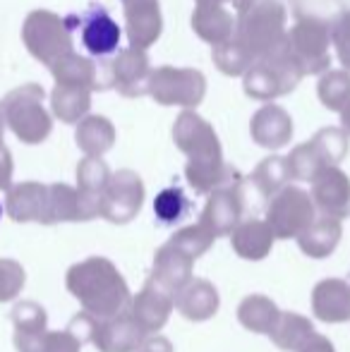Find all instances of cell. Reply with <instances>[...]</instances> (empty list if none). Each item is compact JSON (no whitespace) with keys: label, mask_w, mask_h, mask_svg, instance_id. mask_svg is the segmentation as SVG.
<instances>
[{"label":"cell","mask_w":350,"mask_h":352,"mask_svg":"<svg viewBox=\"0 0 350 352\" xmlns=\"http://www.w3.org/2000/svg\"><path fill=\"white\" fill-rule=\"evenodd\" d=\"M314 218L317 213H314L312 197L300 187H283L278 195L271 197L266 206V223L278 240H290V237L298 240L312 226Z\"/></svg>","instance_id":"obj_6"},{"label":"cell","mask_w":350,"mask_h":352,"mask_svg":"<svg viewBox=\"0 0 350 352\" xmlns=\"http://www.w3.org/2000/svg\"><path fill=\"white\" fill-rule=\"evenodd\" d=\"M3 116L10 130L27 144H39L51 135V116L43 108V89L27 84L3 101Z\"/></svg>","instance_id":"obj_4"},{"label":"cell","mask_w":350,"mask_h":352,"mask_svg":"<svg viewBox=\"0 0 350 352\" xmlns=\"http://www.w3.org/2000/svg\"><path fill=\"white\" fill-rule=\"evenodd\" d=\"M199 5H209V8H223L226 3H230V5H235V8H243V3L245 0H197Z\"/></svg>","instance_id":"obj_47"},{"label":"cell","mask_w":350,"mask_h":352,"mask_svg":"<svg viewBox=\"0 0 350 352\" xmlns=\"http://www.w3.org/2000/svg\"><path fill=\"white\" fill-rule=\"evenodd\" d=\"M144 340V331L137 326L130 311H122L113 319L96 321L91 343L101 352H135Z\"/></svg>","instance_id":"obj_16"},{"label":"cell","mask_w":350,"mask_h":352,"mask_svg":"<svg viewBox=\"0 0 350 352\" xmlns=\"http://www.w3.org/2000/svg\"><path fill=\"white\" fill-rule=\"evenodd\" d=\"M127 19V36L130 43L142 51L151 46L161 34V10L159 0H122Z\"/></svg>","instance_id":"obj_19"},{"label":"cell","mask_w":350,"mask_h":352,"mask_svg":"<svg viewBox=\"0 0 350 352\" xmlns=\"http://www.w3.org/2000/svg\"><path fill=\"white\" fill-rule=\"evenodd\" d=\"M175 307V295L168 292L166 287H161L159 283L146 280L144 287L137 292V297L130 302V314L137 321L144 336L156 333L166 326L171 311Z\"/></svg>","instance_id":"obj_13"},{"label":"cell","mask_w":350,"mask_h":352,"mask_svg":"<svg viewBox=\"0 0 350 352\" xmlns=\"http://www.w3.org/2000/svg\"><path fill=\"white\" fill-rule=\"evenodd\" d=\"M269 336L278 350L298 352L314 336V326L307 316L295 314V311H281L278 321Z\"/></svg>","instance_id":"obj_27"},{"label":"cell","mask_w":350,"mask_h":352,"mask_svg":"<svg viewBox=\"0 0 350 352\" xmlns=\"http://www.w3.org/2000/svg\"><path fill=\"white\" fill-rule=\"evenodd\" d=\"M219 290L204 278H192L175 297L177 311L190 321H209L219 311Z\"/></svg>","instance_id":"obj_23"},{"label":"cell","mask_w":350,"mask_h":352,"mask_svg":"<svg viewBox=\"0 0 350 352\" xmlns=\"http://www.w3.org/2000/svg\"><path fill=\"white\" fill-rule=\"evenodd\" d=\"M343 235V226L338 218L331 216H317L312 226L298 237V247L312 259H327L333 254Z\"/></svg>","instance_id":"obj_25"},{"label":"cell","mask_w":350,"mask_h":352,"mask_svg":"<svg viewBox=\"0 0 350 352\" xmlns=\"http://www.w3.org/2000/svg\"><path fill=\"white\" fill-rule=\"evenodd\" d=\"M285 161H288L290 177H295V180L314 182V177H317L319 173L324 170V168H329L327 163H324V158L319 156L317 146H314L312 142H309V144H300L298 148H293V153H290Z\"/></svg>","instance_id":"obj_36"},{"label":"cell","mask_w":350,"mask_h":352,"mask_svg":"<svg viewBox=\"0 0 350 352\" xmlns=\"http://www.w3.org/2000/svg\"><path fill=\"white\" fill-rule=\"evenodd\" d=\"M111 70V84L118 87V91L125 94V96H140L149 89V60L137 48L122 51Z\"/></svg>","instance_id":"obj_22"},{"label":"cell","mask_w":350,"mask_h":352,"mask_svg":"<svg viewBox=\"0 0 350 352\" xmlns=\"http://www.w3.org/2000/svg\"><path fill=\"white\" fill-rule=\"evenodd\" d=\"M53 111L63 122H77L89 111V89L58 84L53 91Z\"/></svg>","instance_id":"obj_34"},{"label":"cell","mask_w":350,"mask_h":352,"mask_svg":"<svg viewBox=\"0 0 350 352\" xmlns=\"http://www.w3.org/2000/svg\"><path fill=\"white\" fill-rule=\"evenodd\" d=\"M12 324H14V348H17V352H39L43 338L48 333L46 309L32 300L19 302L12 309Z\"/></svg>","instance_id":"obj_20"},{"label":"cell","mask_w":350,"mask_h":352,"mask_svg":"<svg viewBox=\"0 0 350 352\" xmlns=\"http://www.w3.org/2000/svg\"><path fill=\"white\" fill-rule=\"evenodd\" d=\"M341 122H343V132L350 135V101L346 103V108L341 111Z\"/></svg>","instance_id":"obj_48"},{"label":"cell","mask_w":350,"mask_h":352,"mask_svg":"<svg viewBox=\"0 0 350 352\" xmlns=\"http://www.w3.org/2000/svg\"><path fill=\"white\" fill-rule=\"evenodd\" d=\"M168 242L173 247H177L182 254H187L190 259L197 261L201 254H206V252L211 250L214 237H211L209 232L197 223V226H187V228H182V230H177Z\"/></svg>","instance_id":"obj_40"},{"label":"cell","mask_w":350,"mask_h":352,"mask_svg":"<svg viewBox=\"0 0 350 352\" xmlns=\"http://www.w3.org/2000/svg\"><path fill=\"white\" fill-rule=\"evenodd\" d=\"M75 140L87 156L98 158L101 153H106L108 148L113 146V142H116V130H113V125L106 118H87V120H82L80 127H77Z\"/></svg>","instance_id":"obj_31"},{"label":"cell","mask_w":350,"mask_h":352,"mask_svg":"<svg viewBox=\"0 0 350 352\" xmlns=\"http://www.w3.org/2000/svg\"><path fill=\"white\" fill-rule=\"evenodd\" d=\"M192 266H195V259H190V256L182 254L177 247L166 242V245L156 252L154 271H151L149 278L177 297V292L192 280Z\"/></svg>","instance_id":"obj_21"},{"label":"cell","mask_w":350,"mask_h":352,"mask_svg":"<svg viewBox=\"0 0 350 352\" xmlns=\"http://www.w3.org/2000/svg\"><path fill=\"white\" fill-rule=\"evenodd\" d=\"M137 352H173V345H171V340L164 338V336H151V338H146L144 343H142V348Z\"/></svg>","instance_id":"obj_46"},{"label":"cell","mask_w":350,"mask_h":352,"mask_svg":"<svg viewBox=\"0 0 350 352\" xmlns=\"http://www.w3.org/2000/svg\"><path fill=\"white\" fill-rule=\"evenodd\" d=\"M173 140L177 148L190 158L185 175L187 182L195 187V192L206 195V192H216L221 187L235 185L238 180H243L233 168L223 163L219 137L211 130L209 122L201 120L197 113L185 111L177 118L173 127Z\"/></svg>","instance_id":"obj_1"},{"label":"cell","mask_w":350,"mask_h":352,"mask_svg":"<svg viewBox=\"0 0 350 352\" xmlns=\"http://www.w3.org/2000/svg\"><path fill=\"white\" fill-rule=\"evenodd\" d=\"M238 12V41L254 58H262L283 43L285 10L278 0H245Z\"/></svg>","instance_id":"obj_3"},{"label":"cell","mask_w":350,"mask_h":352,"mask_svg":"<svg viewBox=\"0 0 350 352\" xmlns=\"http://www.w3.org/2000/svg\"><path fill=\"white\" fill-rule=\"evenodd\" d=\"M293 122L278 106H266L252 118V140L264 148H281L290 142Z\"/></svg>","instance_id":"obj_26"},{"label":"cell","mask_w":350,"mask_h":352,"mask_svg":"<svg viewBox=\"0 0 350 352\" xmlns=\"http://www.w3.org/2000/svg\"><path fill=\"white\" fill-rule=\"evenodd\" d=\"M319 98L331 111H343L350 101V74L348 72H329L319 82Z\"/></svg>","instance_id":"obj_39"},{"label":"cell","mask_w":350,"mask_h":352,"mask_svg":"<svg viewBox=\"0 0 350 352\" xmlns=\"http://www.w3.org/2000/svg\"><path fill=\"white\" fill-rule=\"evenodd\" d=\"M65 24L70 32L72 29H80L82 43L96 58H106L111 53H116L118 43H120V27L106 12V8H91L82 17L70 14V17H65Z\"/></svg>","instance_id":"obj_11"},{"label":"cell","mask_w":350,"mask_h":352,"mask_svg":"<svg viewBox=\"0 0 350 352\" xmlns=\"http://www.w3.org/2000/svg\"><path fill=\"white\" fill-rule=\"evenodd\" d=\"M192 27L204 41L221 46V43L230 41L235 34L233 29V14L226 8H209V5H199L192 17Z\"/></svg>","instance_id":"obj_28"},{"label":"cell","mask_w":350,"mask_h":352,"mask_svg":"<svg viewBox=\"0 0 350 352\" xmlns=\"http://www.w3.org/2000/svg\"><path fill=\"white\" fill-rule=\"evenodd\" d=\"M312 201L314 209L322 216L346 218L350 213V180L338 168H324L312 182Z\"/></svg>","instance_id":"obj_15"},{"label":"cell","mask_w":350,"mask_h":352,"mask_svg":"<svg viewBox=\"0 0 350 352\" xmlns=\"http://www.w3.org/2000/svg\"><path fill=\"white\" fill-rule=\"evenodd\" d=\"M290 170H288V161L283 156H271L264 158L262 163L257 166V170L248 177L252 182V187L264 197L266 201L271 199L274 195H278L283 190V185L288 182Z\"/></svg>","instance_id":"obj_32"},{"label":"cell","mask_w":350,"mask_h":352,"mask_svg":"<svg viewBox=\"0 0 350 352\" xmlns=\"http://www.w3.org/2000/svg\"><path fill=\"white\" fill-rule=\"evenodd\" d=\"M39 352H82V343L70 331H48Z\"/></svg>","instance_id":"obj_42"},{"label":"cell","mask_w":350,"mask_h":352,"mask_svg":"<svg viewBox=\"0 0 350 352\" xmlns=\"http://www.w3.org/2000/svg\"><path fill=\"white\" fill-rule=\"evenodd\" d=\"M283 46L303 74L324 72L329 67V27L317 17H303L285 34Z\"/></svg>","instance_id":"obj_7"},{"label":"cell","mask_w":350,"mask_h":352,"mask_svg":"<svg viewBox=\"0 0 350 352\" xmlns=\"http://www.w3.org/2000/svg\"><path fill=\"white\" fill-rule=\"evenodd\" d=\"M333 43H336L341 63L350 70V12L341 14L338 22L333 24Z\"/></svg>","instance_id":"obj_43"},{"label":"cell","mask_w":350,"mask_h":352,"mask_svg":"<svg viewBox=\"0 0 350 352\" xmlns=\"http://www.w3.org/2000/svg\"><path fill=\"white\" fill-rule=\"evenodd\" d=\"M274 232H271L269 223L259 221V218H248L245 223H240L230 235L233 250L240 259L248 261H262L271 254L274 247Z\"/></svg>","instance_id":"obj_24"},{"label":"cell","mask_w":350,"mask_h":352,"mask_svg":"<svg viewBox=\"0 0 350 352\" xmlns=\"http://www.w3.org/2000/svg\"><path fill=\"white\" fill-rule=\"evenodd\" d=\"M27 274L14 259H0V302H12L22 292Z\"/></svg>","instance_id":"obj_41"},{"label":"cell","mask_w":350,"mask_h":352,"mask_svg":"<svg viewBox=\"0 0 350 352\" xmlns=\"http://www.w3.org/2000/svg\"><path fill=\"white\" fill-rule=\"evenodd\" d=\"M238 185H240V180L235 182V185L221 187V190L211 192V197L206 199V206L199 218V226L204 228L214 240L221 235H233V230L240 226V218L245 216Z\"/></svg>","instance_id":"obj_12"},{"label":"cell","mask_w":350,"mask_h":352,"mask_svg":"<svg viewBox=\"0 0 350 352\" xmlns=\"http://www.w3.org/2000/svg\"><path fill=\"white\" fill-rule=\"evenodd\" d=\"M12 182V156L8 148H0V190H10Z\"/></svg>","instance_id":"obj_44"},{"label":"cell","mask_w":350,"mask_h":352,"mask_svg":"<svg viewBox=\"0 0 350 352\" xmlns=\"http://www.w3.org/2000/svg\"><path fill=\"white\" fill-rule=\"evenodd\" d=\"M80 221V199L70 185H48V226Z\"/></svg>","instance_id":"obj_33"},{"label":"cell","mask_w":350,"mask_h":352,"mask_svg":"<svg viewBox=\"0 0 350 352\" xmlns=\"http://www.w3.org/2000/svg\"><path fill=\"white\" fill-rule=\"evenodd\" d=\"M142 204H144V185L137 173L118 170L116 175H111L101 204V216L108 223L125 226L142 211Z\"/></svg>","instance_id":"obj_10"},{"label":"cell","mask_w":350,"mask_h":352,"mask_svg":"<svg viewBox=\"0 0 350 352\" xmlns=\"http://www.w3.org/2000/svg\"><path fill=\"white\" fill-rule=\"evenodd\" d=\"M0 148H3V116H0Z\"/></svg>","instance_id":"obj_49"},{"label":"cell","mask_w":350,"mask_h":352,"mask_svg":"<svg viewBox=\"0 0 350 352\" xmlns=\"http://www.w3.org/2000/svg\"><path fill=\"white\" fill-rule=\"evenodd\" d=\"M298 352H336V350H333V343L327 338V336L314 333L312 338H309L307 343H305Z\"/></svg>","instance_id":"obj_45"},{"label":"cell","mask_w":350,"mask_h":352,"mask_svg":"<svg viewBox=\"0 0 350 352\" xmlns=\"http://www.w3.org/2000/svg\"><path fill=\"white\" fill-rule=\"evenodd\" d=\"M214 60L226 74H243L254 65V56L238 41V38H230V41L216 46Z\"/></svg>","instance_id":"obj_37"},{"label":"cell","mask_w":350,"mask_h":352,"mask_svg":"<svg viewBox=\"0 0 350 352\" xmlns=\"http://www.w3.org/2000/svg\"><path fill=\"white\" fill-rule=\"evenodd\" d=\"M0 216H3V204H0Z\"/></svg>","instance_id":"obj_50"},{"label":"cell","mask_w":350,"mask_h":352,"mask_svg":"<svg viewBox=\"0 0 350 352\" xmlns=\"http://www.w3.org/2000/svg\"><path fill=\"white\" fill-rule=\"evenodd\" d=\"M8 216L14 223H41L48 226V185L22 182L8 190Z\"/></svg>","instance_id":"obj_17"},{"label":"cell","mask_w":350,"mask_h":352,"mask_svg":"<svg viewBox=\"0 0 350 352\" xmlns=\"http://www.w3.org/2000/svg\"><path fill=\"white\" fill-rule=\"evenodd\" d=\"M312 144L317 146L319 156L324 158L329 168H336L348 153V135L343 130H336V127H324L322 132L314 135Z\"/></svg>","instance_id":"obj_38"},{"label":"cell","mask_w":350,"mask_h":352,"mask_svg":"<svg viewBox=\"0 0 350 352\" xmlns=\"http://www.w3.org/2000/svg\"><path fill=\"white\" fill-rule=\"evenodd\" d=\"M312 311L324 324L350 321V283L343 278L319 280L312 290Z\"/></svg>","instance_id":"obj_18"},{"label":"cell","mask_w":350,"mask_h":352,"mask_svg":"<svg viewBox=\"0 0 350 352\" xmlns=\"http://www.w3.org/2000/svg\"><path fill=\"white\" fill-rule=\"evenodd\" d=\"M204 77L197 70H175V67H159L151 72L149 89L151 96L164 106L195 108L204 96Z\"/></svg>","instance_id":"obj_9"},{"label":"cell","mask_w":350,"mask_h":352,"mask_svg":"<svg viewBox=\"0 0 350 352\" xmlns=\"http://www.w3.org/2000/svg\"><path fill=\"white\" fill-rule=\"evenodd\" d=\"M278 316V307L266 295H250L238 307V321L252 333H271Z\"/></svg>","instance_id":"obj_29"},{"label":"cell","mask_w":350,"mask_h":352,"mask_svg":"<svg viewBox=\"0 0 350 352\" xmlns=\"http://www.w3.org/2000/svg\"><path fill=\"white\" fill-rule=\"evenodd\" d=\"M65 19L56 17L53 12H32L24 24V43L36 60L46 65H56L72 53V36Z\"/></svg>","instance_id":"obj_8"},{"label":"cell","mask_w":350,"mask_h":352,"mask_svg":"<svg viewBox=\"0 0 350 352\" xmlns=\"http://www.w3.org/2000/svg\"><path fill=\"white\" fill-rule=\"evenodd\" d=\"M65 285L72 297L80 300L82 309L94 319H113L130 305V287L125 278L116 269V264L103 256H89L70 266Z\"/></svg>","instance_id":"obj_2"},{"label":"cell","mask_w":350,"mask_h":352,"mask_svg":"<svg viewBox=\"0 0 350 352\" xmlns=\"http://www.w3.org/2000/svg\"><path fill=\"white\" fill-rule=\"evenodd\" d=\"M53 77L58 84H67V87H82V89H103V82L98 79V70L94 67V63H89L87 58H80L75 53L65 56L63 60H58L51 67Z\"/></svg>","instance_id":"obj_30"},{"label":"cell","mask_w":350,"mask_h":352,"mask_svg":"<svg viewBox=\"0 0 350 352\" xmlns=\"http://www.w3.org/2000/svg\"><path fill=\"white\" fill-rule=\"evenodd\" d=\"M77 199H80V221H91V218L101 216V204L106 187L111 182V170L101 158L87 156L85 161L77 166Z\"/></svg>","instance_id":"obj_14"},{"label":"cell","mask_w":350,"mask_h":352,"mask_svg":"<svg viewBox=\"0 0 350 352\" xmlns=\"http://www.w3.org/2000/svg\"><path fill=\"white\" fill-rule=\"evenodd\" d=\"M303 72L288 56L285 46L281 43L271 53L259 58L248 72H245V91L248 96L266 101V98L281 96L285 91H293L298 87Z\"/></svg>","instance_id":"obj_5"},{"label":"cell","mask_w":350,"mask_h":352,"mask_svg":"<svg viewBox=\"0 0 350 352\" xmlns=\"http://www.w3.org/2000/svg\"><path fill=\"white\" fill-rule=\"evenodd\" d=\"M190 209H192V201L187 199L180 187H166L154 199V213L161 226H173V223L182 221L190 213Z\"/></svg>","instance_id":"obj_35"}]
</instances>
